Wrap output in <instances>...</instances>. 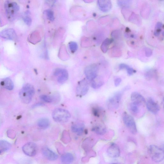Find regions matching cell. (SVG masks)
I'll use <instances>...</instances> for the list:
<instances>
[{
  "label": "cell",
  "instance_id": "7402d4cb",
  "mask_svg": "<svg viewBox=\"0 0 164 164\" xmlns=\"http://www.w3.org/2000/svg\"><path fill=\"white\" fill-rule=\"evenodd\" d=\"M104 84V81L100 78L98 77V76L91 81V85L92 87L94 89H97L100 88Z\"/></svg>",
  "mask_w": 164,
  "mask_h": 164
},
{
  "label": "cell",
  "instance_id": "8d00e7d4",
  "mask_svg": "<svg viewBox=\"0 0 164 164\" xmlns=\"http://www.w3.org/2000/svg\"><path fill=\"white\" fill-rule=\"evenodd\" d=\"M121 33L118 31H114L112 33V36L113 37V39H117L120 36Z\"/></svg>",
  "mask_w": 164,
  "mask_h": 164
},
{
  "label": "cell",
  "instance_id": "1f68e13d",
  "mask_svg": "<svg viewBox=\"0 0 164 164\" xmlns=\"http://www.w3.org/2000/svg\"><path fill=\"white\" fill-rule=\"evenodd\" d=\"M40 98L41 99L47 103H51L53 102V98L45 95H41Z\"/></svg>",
  "mask_w": 164,
  "mask_h": 164
},
{
  "label": "cell",
  "instance_id": "d4e9b609",
  "mask_svg": "<svg viewBox=\"0 0 164 164\" xmlns=\"http://www.w3.org/2000/svg\"><path fill=\"white\" fill-rule=\"evenodd\" d=\"M92 130L99 135H103L106 132V128L105 125H99L93 127Z\"/></svg>",
  "mask_w": 164,
  "mask_h": 164
},
{
  "label": "cell",
  "instance_id": "7c38bea8",
  "mask_svg": "<svg viewBox=\"0 0 164 164\" xmlns=\"http://www.w3.org/2000/svg\"><path fill=\"white\" fill-rule=\"evenodd\" d=\"M148 110L153 114H156L159 110V106L158 104L151 98H149L146 102Z\"/></svg>",
  "mask_w": 164,
  "mask_h": 164
},
{
  "label": "cell",
  "instance_id": "52a82bcc",
  "mask_svg": "<svg viewBox=\"0 0 164 164\" xmlns=\"http://www.w3.org/2000/svg\"><path fill=\"white\" fill-rule=\"evenodd\" d=\"M99 67L95 64L87 66L84 70V73L87 78L91 81L98 76Z\"/></svg>",
  "mask_w": 164,
  "mask_h": 164
},
{
  "label": "cell",
  "instance_id": "277c9868",
  "mask_svg": "<svg viewBox=\"0 0 164 164\" xmlns=\"http://www.w3.org/2000/svg\"><path fill=\"white\" fill-rule=\"evenodd\" d=\"M148 151L153 161L158 162L162 161L164 159L163 150L158 146L151 145L148 148Z\"/></svg>",
  "mask_w": 164,
  "mask_h": 164
},
{
  "label": "cell",
  "instance_id": "ab89813d",
  "mask_svg": "<svg viewBox=\"0 0 164 164\" xmlns=\"http://www.w3.org/2000/svg\"><path fill=\"white\" fill-rule=\"evenodd\" d=\"M109 164H121L120 163H112Z\"/></svg>",
  "mask_w": 164,
  "mask_h": 164
},
{
  "label": "cell",
  "instance_id": "d590c367",
  "mask_svg": "<svg viewBox=\"0 0 164 164\" xmlns=\"http://www.w3.org/2000/svg\"><path fill=\"white\" fill-rule=\"evenodd\" d=\"M102 112L101 109L99 108H95L93 109V112L94 115L98 117H99L100 114Z\"/></svg>",
  "mask_w": 164,
  "mask_h": 164
},
{
  "label": "cell",
  "instance_id": "ba28073f",
  "mask_svg": "<svg viewBox=\"0 0 164 164\" xmlns=\"http://www.w3.org/2000/svg\"><path fill=\"white\" fill-rule=\"evenodd\" d=\"M89 89V86L85 79L82 80L78 83L76 89V93L78 96L81 97L84 96L88 92Z\"/></svg>",
  "mask_w": 164,
  "mask_h": 164
},
{
  "label": "cell",
  "instance_id": "5b68a950",
  "mask_svg": "<svg viewBox=\"0 0 164 164\" xmlns=\"http://www.w3.org/2000/svg\"><path fill=\"white\" fill-rule=\"evenodd\" d=\"M7 16L10 20L15 18L19 10V7L16 2L11 1H6L5 5Z\"/></svg>",
  "mask_w": 164,
  "mask_h": 164
},
{
  "label": "cell",
  "instance_id": "ffe728a7",
  "mask_svg": "<svg viewBox=\"0 0 164 164\" xmlns=\"http://www.w3.org/2000/svg\"><path fill=\"white\" fill-rule=\"evenodd\" d=\"M114 40L113 39L107 38L103 41L101 46V49L102 52L106 53L107 52L109 46L113 42Z\"/></svg>",
  "mask_w": 164,
  "mask_h": 164
},
{
  "label": "cell",
  "instance_id": "f546056e",
  "mask_svg": "<svg viewBox=\"0 0 164 164\" xmlns=\"http://www.w3.org/2000/svg\"><path fill=\"white\" fill-rule=\"evenodd\" d=\"M138 15H136L133 13H132L131 16L129 18V20L131 22L136 24H138L139 22L140 18Z\"/></svg>",
  "mask_w": 164,
  "mask_h": 164
},
{
  "label": "cell",
  "instance_id": "4dcf8cb0",
  "mask_svg": "<svg viewBox=\"0 0 164 164\" xmlns=\"http://www.w3.org/2000/svg\"><path fill=\"white\" fill-rule=\"evenodd\" d=\"M45 12L48 19L50 21H53L54 19V17L53 11L50 9H47L45 11Z\"/></svg>",
  "mask_w": 164,
  "mask_h": 164
},
{
  "label": "cell",
  "instance_id": "9a60e30c",
  "mask_svg": "<svg viewBox=\"0 0 164 164\" xmlns=\"http://www.w3.org/2000/svg\"><path fill=\"white\" fill-rule=\"evenodd\" d=\"M98 4L100 9L102 12H106L110 11L112 8V4L111 1H98Z\"/></svg>",
  "mask_w": 164,
  "mask_h": 164
},
{
  "label": "cell",
  "instance_id": "f1b7e54d",
  "mask_svg": "<svg viewBox=\"0 0 164 164\" xmlns=\"http://www.w3.org/2000/svg\"><path fill=\"white\" fill-rule=\"evenodd\" d=\"M155 72L153 69H149L145 73V77L146 80L149 81L152 79L154 76Z\"/></svg>",
  "mask_w": 164,
  "mask_h": 164
},
{
  "label": "cell",
  "instance_id": "ac0fdd59",
  "mask_svg": "<svg viewBox=\"0 0 164 164\" xmlns=\"http://www.w3.org/2000/svg\"><path fill=\"white\" fill-rule=\"evenodd\" d=\"M11 147L10 143L7 141L0 140V155H2L8 151Z\"/></svg>",
  "mask_w": 164,
  "mask_h": 164
},
{
  "label": "cell",
  "instance_id": "603a6c76",
  "mask_svg": "<svg viewBox=\"0 0 164 164\" xmlns=\"http://www.w3.org/2000/svg\"><path fill=\"white\" fill-rule=\"evenodd\" d=\"M37 125L39 128L43 129H45L50 126V121L47 118H42L39 120Z\"/></svg>",
  "mask_w": 164,
  "mask_h": 164
},
{
  "label": "cell",
  "instance_id": "e575fe53",
  "mask_svg": "<svg viewBox=\"0 0 164 164\" xmlns=\"http://www.w3.org/2000/svg\"><path fill=\"white\" fill-rule=\"evenodd\" d=\"M23 20L25 23L27 25L30 26L32 23V19L29 16H26L23 17Z\"/></svg>",
  "mask_w": 164,
  "mask_h": 164
},
{
  "label": "cell",
  "instance_id": "9c48e42d",
  "mask_svg": "<svg viewBox=\"0 0 164 164\" xmlns=\"http://www.w3.org/2000/svg\"><path fill=\"white\" fill-rule=\"evenodd\" d=\"M23 152L27 155L32 157L35 156L37 153V146L35 143H27L23 147Z\"/></svg>",
  "mask_w": 164,
  "mask_h": 164
},
{
  "label": "cell",
  "instance_id": "3957f363",
  "mask_svg": "<svg viewBox=\"0 0 164 164\" xmlns=\"http://www.w3.org/2000/svg\"><path fill=\"white\" fill-rule=\"evenodd\" d=\"M122 94L123 91L117 92L108 99L106 105L109 110L113 111L118 108Z\"/></svg>",
  "mask_w": 164,
  "mask_h": 164
},
{
  "label": "cell",
  "instance_id": "d6986e66",
  "mask_svg": "<svg viewBox=\"0 0 164 164\" xmlns=\"http://www.w3.org/2000/svg\"><path fill=\"white\" fill-rule=\"evenodd\" d=\"M74 157L73 155L70 153H66L61 157V160L65 164H70L73 161Z\"/></svg>",
  "mask_w": 164,
  "mask_h": 164
},
{
  "label": "cell",
  "instance_id": "83f0119b",
  "mask_svg": "<svg viewBox=\"0 0 164 164\" xmlns=\"http://www.w3.org/2000/svg\"><path fill=\"white\" fill-rule=\"evenodd\" d=\"M140 106L132 102L129 105L130 111L133 114H136L139 112Z\"/></svg>",
  "mask_w": 164,
  "mask_h": 164
},
{
  "label": "cell",
  "instance_id": "f35d334b",
  "mask_svg": "<svg viewBox=\"0 0 164 164\" xmlns=\"http://www.w3.org/2000/svg\"><path fill=\"white\" fill-rule=\"evenodd\" d=\"M121 79L119 77H116L114 80V85L116 87L118 86L121 83Z\"/></svg>",
  "mask_w": 164,
  "mask_h": 164
},
{
  "label": "cell",
  "instance_id": "7a4b0ae2",
  "mask_svg": "<svg viewBox=\"0 0 164 164\" xmlns=\"http://www.w3.org/2000/svg\"><path fill=\"white\" fill-rule=\"evenodd\" d=\"M52 117L54 120L57 122L64 123L70 120L71 115L70 112L65 109L57 108L53 112Z\"/></svg>",
  "mask_w": 164,
  "mask_h": 164
},
{
  "label": "cell",
  "instance_id": "2e32d148",
  "mask_svg": "<svg viewBox=\"0 0 164 164\" xmlns=\"http://www.w3.org/2000/svg\"><path fill=\"white\" fill-rule=\"evenodd\" d=\"M42 152L46 158L50 160H55L58 158V155L47 147L43 148Z\"/></svg>",
  "mask_w": 164,
  "mask_h": 164
},
{
  "label": "cell",
  "instance_id": "484cf974",
  "mask_svg": "<svg viewBox=\"0 0 164 164\" xmlns=\"http://www.w3.org/2000/svg\"><path fill=\"white\" fill-rule=\"evenodd\" d=\"M119 69L120 70L125 69L127 70V73L129 76H131L135 73L136 71L133 68L127 64H121L119 65Z\"/></svg>",
  "mask_w": 164,
  "mask_h": 164
},
{
  "label": "cell",
  "instance_id": "30bf717a",
  "mask_svg": "<svg viewBox=\"0 0 164 164\" xmlns=\"http://www.w3.org/2000/svg\"><path fill=\"white\" fill-rule=\"evenodd\" d=\"M54 76L58 77V81L60 84H63L68 80V73L65 69L57 68L54 72Z\"/></svg>",
  "mask_w": 164,
  "mask_h": 164
},
{
  "label": "cell",
  "instance_id": "d6a6232c",
  "mask_svg": "<svg viewBox=\"0 0 164 164\" xmlns=\"http://www.w3.org/2000/svg\"><path fill=\"white\" fill-rule=\"evenodd\" d=\"M69 46L70 51L73 53L76 52L78 48L77 43L73 42H70L69 43Z\"/></svg>",
  "mask_w": 164,
  "mask_h": 164
},
{
  "label": "cell",
  "instance_id": "cb8c5ba5",
  "mask_svg": "<svg viewBox=\"0 0 164 164\" xmlns=\"http://www.w3.org/2000/svg\"><path fill=\"white\" fill-rule=\"evenodd\" d=\"M121 51L119 47H114L109 51V54L113 57H118L121 56Z\"/></svg>",
  "mask_w": 164,
  "mask_h": 164
},
{
  "label": "cell",
  "instance_id": "6da1fadb",
  "mask_svg": "<svg viewBox=\"0 0 164 164\" xmlns=\"http://www.w3.org/2000/svg\"><path fill=\"white\" fill-rule=\"evenodd\" d=\"M35 88L30 84H25L20 91L19 97L20 100L25 104H28L31 101L35 94Z\"/></svg>",
  "mask_w": 164,
  "mask_h": 164
},
{
  "label": "cell",
  "instance_id": "44dd1931",
  "mask_svg": "<svg viewBox=\"0 0 164 164\" xmlns=\"http://www.w3.org/2000/svg\"><path fill=\"white\" fill-rule=\"evenodd\" d=\"M1 84L4 88L10 91L13 90L14 87L13 81L9 78L3 79L2 82Z\"/></svg>",
  "mask_w": 164,
  "mask_h": 164
},
{
  "label": "cell",
  "instance_id": "836d02e7",
  "mask_svg": "<svg viewBox=\"0 0 164 164\" xmlns=\"http://www.w3.org/2000/svg\"><path fill=\"white\" fill-rule=\"evenodd\" d=\"M132 1H118L117 4L118 5L121 7H126L131 4Z\"/></svg>",
  "mask_w": 164,
  "mask_h": 164
},
{
  "label": "cell",
  "instance_id": "5bb4252c",
  "mask_svg": "<svg viewBox=\"0 0 164 164\" xmlns=\"http://www.w3.org/2000/svg\"><path fill=\"white\" fill-rule=\"evenodd\" d=\"M131 98L132 102L140 106L144 104L145 102L144 97L137 92H134L132 93Z\"/></svg>",
  "mask_w": 164,
  "mask_h": 164
},
{
  "label": "cell",
  "instance_id": "8fae6325",
  "mask_svg": "<svg viewBox=\"0 0 164 164\" xmlns=\"http://www.w3.org/2000/svg\"><path fill=\"white\" fill-rule=\"evenodd\" d=\"M0 36L2 38L10 40H14L17 39L15 31L12 28H6L0 32Z\"/></svg>",
  "mask_w": 164,
  "mask_h": 164
},
{
  "label": "cell",
  "instance_id": "8992f818",
  "mask_svg": "<svg viewBox=\"0 0 164 164\" xmlns=\"http://www.w3.org/2000/svg\"><path fill=\"white\" fill-rule=\"evenodd\" d=\"M122 119L124 124L133 134H135L137 132V129L135 121L132 117L125 112L122 115Z\"/></svg>",
  "mask_w": 164,
  "mask_h": 164
},
{
  "label": "cell",
  "instance_id": "74e56055",
  "mask_svg": "<svg viewBox=\"0 0 164 164\" xmlns=\"http://www.w3.org/2000/svg\"><path fill=\"white\" fill-rule=\"evenodd\" d=\"M153 51L152 50L148 47H147L145 49V54L147 57H151Z\"/></svg>",
  "mask_w": 164,
  "mask_h": 164
},
{
  "label": "cell",
  "instance_id": "e0dca14e",
  "mask_svg": "<svg viewBox=\"0 0 164 164\" xmlns=\"http://www.w3.org/2000/svg\"><path fill=\"white\" fill-rule=\"evenodd\" d=\"M85 125L83 122H77L74 123L72 126L73 132L78 135H81L84 132Z\"/></svg>",
  "mask_w": 164,
  "mask_h": 164
},
{
  "label": "cell",
  "instance_id": "4fadbf2b",
  "mask_svg": "<svg viewBox=\"0 0 164 164\" xmlns=\"http://www.w3.org/2000/svg\"><path fill=\"white\" fill-rule=\"evenodd\" d=\"M107 152L109 156L113 158H118L120 154V150L119 147L115 144H113L108 147Z\"/></svg>",
  "mask_w": 164,
  "mask_h": 164
},
{
  "label": "cell",
  "instance_id": "4316f807",
  "mask_svg": "<svg viewBox=\"0 0 164 164\" xmlns=\"http://www.w3.org/2000/svg\"><path fill=\"white\" fill-rule=\"evenodd\" d=\"M163 28V25L162 23L160 22L157 23L155 27L154 35L156 37L159 36L160 35L162 29Z\"/></svg>",
  "mask_w": 164,
  "mask_h": 164
}]
</instances>
